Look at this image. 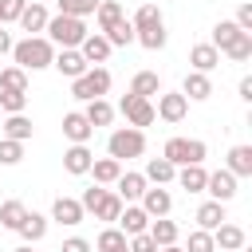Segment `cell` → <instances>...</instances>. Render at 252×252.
<instances>
[{
  "label": "cell",
  "instance_id": "6da1fadb",
  "mask_svg": "<svg viewBox=\"0 0 252 252\" xmlns=\"http://www.w3.org/2000/svg\"><path fill=\"white\" fill-rule=\"evenodd\" d=\"M12 59H16L20 71H43V67H51L55 47H51L43 35H28V39L12 43Z\"/></svg>",
  "mask_w": 252,
  "mask_h": 252
},
{
  "label": "cell",
  "instance_id": "7a4b0ae2",
  "mask_svg": "<svg viewBox=\"0 0 252 252\" xmlns=\"http://www.w3.org/2000/svg\"><path fill=\"white\" fill-rule=\"evenodd\" d=\"M43 32H47V43H51V47L59 43L63 51H67V47H79V43L91 35V32H87V24H83V20H75V16H51Z\"/></svg>",
  "mask_w": 252,
  "mask_h": 252
},
{
  "label": "cell",
  "instance_id": "3957f363",
  "mask_svg": "<svg viewBox=\"0 0 252 252\" xmlns=\"http://www.w3.org/2000/svg\"><path fill=\"white\" fill-rule=\"evenodd\" d=\"M205 142L201 138H169L165 146H161V158L169 161V165H201L205 161Z\"/></svg>",
  "mask_w": 252,
  "mask_h": 252
},
{
  "label": "cell",
  "instance_id": "277c9868",
  "mask_svg": "<svg viewBox=\"0 0 252 252\" xmlns=\"http://www.w3.org/2000/svg\"><path fill=\"white\" fill-rule=\"evenodd\" d=\"M106 150H110V158H114V161L142 158V154H146V134H142V130H134V126H122V130H114V134H110Z\"/></svg>",
  "mask_w": 252,
  "mask_h": 252
},
{
  "label": "cell",
  "instance_id": "5b68a950",
  "mask_svg": "<svg viewBox=\"0 0 252 252\" xmlns=\"http://www.w3.org/2000/svg\"><path fill=\"white\" fill-rule=\"evenodd\" d=\"M106 91H110V71H106V67H91L87 75L71 79V94H75L79 102H94V98H102Z\"/></svg>",
  "mask_w": 252,
  "mask_h": 252
},
{
  "label": "cell",
  "instance_id": "8992f818",
  "mask_svg": "<svg viewBox=\"0 0 252 252\" xmlns=\"http://www.w3.org/2000/svg\"><path fill=\"white\" fill-rule=\"evenodd\" d=\"M118 110L126 114V122L134 126V130H142V126H150L158 114H154V102L150 98H138V94H122V102H118Z\"/></svg>",
  "mask_w": 252,
  "mask_h": 252
},
{
  "label": "cell",
  "instance_id": "52a82bcc",
  "mask_svg": "<svg viewBox=\"0 0 252 252\" xmlns=\"http://www.w3.org/2000/svg\"><path fill=\"white\" fill-rule=\"evenodd\" d=\"M185 110H189V98H185L181 91H161V94H158V106H154L158 118H165V122H181Z\"/></svg>",
  "mask_w": 252,
  "mask_h": 252
},
{
  "label": "cell",
  "instance_id": "ba28073f",
  "mask_svg": "<svg viewBox=\"0 0 252 252\" xmlns=\"http://www.w3.org/2000/svg\"><path fill=\"white\" fill-rule=\"evenodd\" d=\"M51 67H55L59 75H67V79H79V75H87V71H91V63L79 55V47H67V51H59V55L51 59Z\"/></svg>",
  "mask_w": 252,
  "mask_h": 252
},
{
  "label": "cell",
  "instance_id": "9c48e42d",
  "mask_svg": "<svg viewBox=\"0 0 252 252\" xmlns=\"http://www.w3.org/2000/svg\"><path fill=\"white\" fill-rule=\"evenodd\" d=\"M205 193L213 197V201H232L236 197V177L228 173V169H217V173H209V181H205Z\"/></svg>",
  "mask_w": 252,
  "mask_h": 252
},
{
  "label": "cell",
  "instance_id": "30bf717a",
  "mask_svg": "<svg viewBox=\"0 0 252 252\" xmlns=\"http://www.w3.org/2000/svg\"><path fill=\"white\" fill-rule=\"evenodd\" d=\"M150 228V217L142 213V205H122V213H118V232L122 236H138V232H146Z\"/></svg>",
  "mask_w": 252,
  "mask_h": 252
},
{
  "label": "cell",
  "instance_id": "8fae6325",
  "mask_svg": "<svg viewBox=\"0 0 252 252\" xmlns=\"http://www.w3.org/2000/svg\"><path fill=\"white\" fill-rule=\"evenodd\" d=\"M63 134L71 138V146H87L91 142V122L83 118V110H71V114H63Z\"/></svg>",
  "mask_w": 252,
  "mask_h": 252
},
{
  "label": "cell",
  "instance_id": "7c38bea8",
  "mask_svg": "<svg viewBox=\"0 0 252 252\" xmlns=\"http://www.w3.org/2000/svg\"><path fill=\"white\" fill-rule=\"evenodd\" d=\"M169 209H173L169 189H161V185H158V189H146V193H142V213H146L150 220H154V217H165Z\"/></svg>",
  "mask_w": 252,
  "mask_h": 252
},
{
  "label": "cell",
  "instance_id": "4fadbf2b",
  "mask_svg": "<svg viewBox=\"0 0 252 252\" xmlns=\"http://www.w3.org/2000/svg\"><path fill=\"white\" fill-rule=\"evenodd\" d=\"M244 228L240 224H220V228H213V244H217V252H240L244 248Z\"/></svg>",
  "mask_w": 252,
  "mask_h": 252
},
{
  "label": "cell",
  "instance_id": "5bb4252c",
  "mask_svg": "<svg viewBox=\"0 0 252 252\" xmlns=\"http://www.w3.org/2000/svg\"><path fill=\"white\" fill-rule=\"evenodd\" d=\"M83 205L75 201V197H55V205H51V220H59V224H83Z\"/></svg>",
  "mask_w": 252,
  "mask_h": 252
},
{
  "label": "cell",
  "instance_id": "9a60e30c",
  "mask_svg": "<svg viewBox=\"0 0 252 252\" xmlns=\"http://www.w3.org/2000/svg\"><path fill=\"white\" fill-rule=\"evenodd\" d=\"M173 181H177L185 193H205V181H209V173H205V165H181Z\"/></svg>",
  "mask_w": 252,
  "mask_h": 252
},
{
  "label": "cell",
  "instance_id": "2e32d148",
  "mask_svg": "<svg viewBox=\"0 0 252 252\" xmlns=\"http://www.w3.org/2000/svg\"><path fill=\"white\" fill-rule=\"evenodd\" d=\"M146 236H150L158 248H169V244H177V224H173V220H165V217H154V220H150V228H146Z\"/></svg>",
  "mask_w": 252,
  "mask_h": 252
},
{
  "label": "cell",
  "instance_id": "e0dca14e",
  "mask_svg": "<svg viewBox=\"0 0 252 252\" xmlns=\"http://www.w3.org/2000/svg\"><path fill=\"white\" fill-rule=\"evenodd\" d=\"M47 20H51V16H47V8H43V4H28V8L20 12V20H16V24H20L28 35H35V32H43V28H47Z\"/></svg>",
  "mask_w": 252,
  "mask_h": 252
},
{
  "label": "cell",
  "instance_id": "ac0fdd59",
  "mask_svg": "<svg viewBox=\"0 0 252 252\" xmlns=\"http://www.w3.org/2000/svg\"><path fill=\"white\" fill-rule=\"evenodd\" d=\"M189 63H193V71H201V75H209L217 63H220V51L213 47V43H197L193 51H189Z\"/></svg>",
  "mask_w": 252,
  "mask_h": 252
},
{
  "label": "cell",
  "instance_id": "d6986e66",
  "mask_svg": "<svg viewBox=\"0 0 252 252\" xmlns=\"http://www.w3.org/2000/svg\"><path fill=\"white\" fill-rule=\"evenodd\" d=\"M181 94H185V98H193V102H205V98L213 94V83H209V75H201V71H189V75H185V87H181Z\"/></svg>",
  "mask_w": 252,
  "mask_h": 252
},
{
  "label": "cell",
  "instance_id": "ffe728a7",
  "mask_svg": "<svg viewBox=\"0 0 252 252\" xmlns=\"http://www.w3.org/2000/svg\"><path fill=\"white\" fill-rule=\"evenodd\" d=\"M0 130H4L8 142H28V138H32V118H28V114H8V118L0 122Z\"/></svg>",
  "mask_w": 252,
  "mask_h": 252
},
{
  "label": "cell",
  "instance_id": "44dd1931",
  "mask_svg": "<svg viewBox=\"0 0 252 252\" xmlns=\"http://www.w3.org/2000/svg\"><path fill=\"white\" fill-rule=\"evenodd\" d=\"M91 161H94V154H91L87 146H71V150L63 154V169L75 173V177H79V173H91Z\"/></svg>",
  "mask_w": 252,
  "mask_h": 252
},
{
  "label": "cell",
  "instance_id": "7402d4cb",
  "mask_svg": "<svg viewBox=\"0 0 252 252\" xmlns=\"http://www.w3.org/2000/svg\"><path fill=\"white\" fill-rule=\"evenodd\" d=\"M224 169H228L232 177H252V146H232Z\"/></svg>",
  "mask_w": 252,
  "mask_h": 252
},
{
  "label": "cell",
  "instance_id": "603a6c76",
  "mask_svg": "<svg viewBox=\"0 0 252 252\" xmlns=\"http://www.w3.org/2000/svg\"><path fill=\"white\" fill-rule=\"evenodd\" d=\"M122 205H126V201H122L118 193H110V189H102V197L94 201V209H91V213H94V220H118V213H122Z\"/></svg>",
  "mask_w": 252,
  "mask_h": 252
},
{
  "label": "cell",
  "instance_id": "cb8c5ba5",
  "mask_svg": "<svg viewBox=\"0 0 252 252\" xmlns=\"http://www.w3.org/2000/svg\"><path fill=\"white\" fill-rule=\"evenodd\" d=\"M79 55H83L87 63H102V59L110 55V43H106V35H98V32H94V35H87V39L79 43Z\"/></svg>",
  "mask_w": 252,
  "mask_h": 252
},
{
  "label": "cell",
  "instance_id": "d4e9b609",
  "mask_svg": "<svg viewBox=\"0 0 252 252\" xmlns=\"http://www.w3.org/2000/svg\"><path fill=\"white\" fill-rule=\"evenodd\" d=\"M91 173H94V185H114V181L122 177V161L98 158V161H91Z\"/></svg>",
  "mask_w": 252,
  "mask_h": 252
},
{
  "label": "cell",
  "instance_id": "484cf974",
  "mask_svg": "<svg viewBox=\"0 0 252 252\" xmlns=\"http://www.w3.org/2000/svg\"><path fill=\"white\" fill-rule=\"evenodd\" d=\"M114 185H118V197H122V201H138V197L150 189V181H146L142 173H122Z\"/></svg>",
  "mask_w": 252,
  "mask_h": 252
},
{
  "label": "cell",
  "instance_id": "4316f807",
  "mask_svg": "<svg viewBox=\"0 0 252 252\" xmlns=\"http://www.w3.org/2000/svg\"><path fill=\"white\" fill-rule=\"evenodd\" d=\"M220 224H224V205H220V201H205V205L197 209V228L213 232V228H220Z\"/></svg>",
  "mask_w": 252,
  "mask_h": 252
},
{
  "label": "cell",
  "instance_id": "83f0119b",
  "mask_svg": "<svg viewBox=\"0 0 252 252\" xmlns=\"http://www.w3.org/2000/svg\"><path fill=\"white\" fill-rule=\"evenodd\" d=\"M83 118L91 122V130H94V126H110V118H114V106H110L106 98H94V102H87Z\"/></svg>",
  "mask_w": 252,
  "mask_h": 252
},
{
  "label": "cell",
  "instance_id": "f1b7e54d",
  "mask_svg": "<svg viewBox=\"0 0 252 252\" xmlns=\"http://www.w3.org/2000/svg\"><path fill=\"white\" fill-rule=\"evenodd\" d=\"M146 181H154V185H165V181H173L177 177V165H169L165 158H150V165H146V173H142Z\"/></svg>",
  "mask_w": 252,
  "mask_h": 252
},
{
  "label": "cell",
  "instance_id": "f546056e",
  "mask_svg": "<svg viewBox=\"0 0 252 252\" xmlns=\"http://www.w3.org/2000/svg\"><path fill=\"white\" fill-rule=\"evenodd\" d=\"M130 94H138V98L161 94V83H158V75H154V71H138V75H134V83H130Z\"/></svg>",
  "mask_w": 252,
  "mask_h": 252
},
{
  "label": "cell",
  "instance_id": "4dcf8cb0",
  "mask_svg": "<svg viewBox=\"0 0 252 252\" xmlns=\"http://www.w3.org/2000/svg\"><path fill=\"white\" fill-rule=\"evenodd\" d=\"M16 232H20L28 244H35V240H43V232H47V217H39V213H28V217H24V224H20Z\"/></svg>",
  "mask_w": 252,
  "mask_h": 252
},
{
  "label": "cell",
  "instance_id": "1f68e13d",
  "mask_svg": "<svg viewBox=\"0 0 252 252\" xmlns=\"http://www.w3.org/2000/svg\"><path fill=\"white\" fill-rule=\"evenodd\" d=\"M94 16H98V35H102V32H110V28H114V24L122 20V8H118L114 0H98Z\"/></svg>",
  "mask_w": 252,
  "mask_h": 252
},
{
  "label": "cell",
  "instance_id": "d6a6232c",
  "mask_svg": "<svg viewBox=\"0 0 252 252\" xmlns=\"http://www.w3.org/2000/svg\"><path fill=\"white\" fill-rule=\"evenodd\" d=\"M236 35H240V28H236V24H232V20H220V24H217V28H213V39H209V43H213V47H217V51H228V47H232V39H236Z\"/></svg>",
  "mask_w": 252,
  "mask_h": 252
},
{
  "label": "cell",
  "instance_id": "836d02e7",
  "mask_svg": "<svg viewBox=\"0 0 252 252\" xmlns=\"http://www.w3.org/2000/svg\"><path fill=\"white\" fill-rule=\"evenodd\" d=\"M55 4H59V16H75V20L94 16V8H98V0H55Z\"/></svg>",
  "mask_w": 252,
  "mask_h": 252
},
{
  "label": "cell",
  "instance_id": "e575fe53",
  "mask_svg": "<svg viewBox=\"0 0 252 252\" xmlns=\"http://www.w3.org/2000/svg\"><path fill=\"white\" fill-rule=\"evenodd\" d=\"M134 32H146V28H158L161 24V12H158V4H142L138 12H134Z\"/></svg>",
  "mask_w": 252,
  "mask_h": 252
},
{
  "label": "cell",
  "instance_id": "d590c367",
  "mask_svg": "<svg viewBox=\"0 0 252 252\" xmlns=\"http://www.w3.org/2000/svg\"><path fill=\"white\" fill-rule=\"evenodd\" d=\"M102 35H106L110 47H126V43H134V24H130V20H118V24H114L110 32H102Z\"/></svg>",
  "mask_w": 252,
  "mask_h": 252
},
{
  "label": "cell",
  "instance_id": "8d00e7d4",
  "mask_svg": "<svg viewBox=\"0 0 252 252\" xmlns=\"http://www.w3.org/2000/svg\"><path fill=\"white\" fill-rule=\"evenodd\" d=\"M134 39H138L146 51H161V47H165V24H158V28H146V32H134Z\"/></svg>",
  "mask_w": 252,
  "mask_h": 252
},
{
  "label": "cell",
  "instance_id": "74e56055",
  "mask_svg": "<svg viewBox=\"0 0 252 252\" xmlns=\"http://www.w3.org/2000/svg\"><path fill=\"white\" fill-rule=\"evenodd\" d=\"M24 217H28V209H24L20 201H4V205H0V224H4V228H20Z\"/></svg>",
  "mask_w": 252,
  "mask_h": 252
},
{
  "label": "cell",
  "instance_id": "f35d334b",
  "mask_svg": "<svg viewBox=\"0 0 252 252\" xmlns=\"http://www.w3.org/2000/svg\"><path fill=\"white\" fill-rule=\"evenodd\" d=\"M98 252H130V244L118 228H102L98 232Z\"/></svg>",
  "mask_w": 252,
  "mask_h": 252
},
{
  "label": "cell",
  "instance_id": "ab89813d",
  "mask_svg": "<svg viewBox=\"0 0 252 252\" xmlns=\"http://www.w3.org/2000/svg\"><path fill=\"white\" fill-rule=\"evenodd\" d=\"M0 91H28V71L4 67V71H0Z\"/></svg>",
  "mask_w": 252,
  "mask_h": 252
},
{
  "label": "cell",
  "instance_id": "60d3db41",
  "mask_svg": "<svg viewBox=\"0 0 252 252\" xmlns=\"http://www.w3.org/2000/svg\"><path fill=\"white\" fill-rule=\"evenodd\" d=\"M28 106V91H0V110L4 114H24Z\"/></svg>",
  "mask_w": 252,
  "mask_h": 252
},
{
  "label": "cell",
  "instance_id": "b9f144b4",
  "mask_svg": "<svg viewBox=\"0 0 252 252\" xmlns=\"http://www.w3.org/2000/svg\"><path fill=\"white\" fill-rule=\"evenodd\" d=\"M224 55H228L232 63H244V59H252V35H248V32H240V35L232 39V47H228Z\"/></svg>",
  "mask_w": 252,
  "mask_h": 252
},
{
  "label": "cell",
  "instance_id": "7bdbcfd3",
  "mask_svg": "<svg viewBox=\"0 0 252 252\" xmlns=\"http://www.w3.org/2000/svg\"><path fill=\"white\" fill-rule=\"evenodd\" d=\"M185 252H217V244H213V232H205V228H193V232H189V244H185Z\"/></svg>",
  "mask_w": 252,
  "mask_h": 252
},
{
  "label": "cell",
  "instance_id": "ee69618b",
  "mask_svg": "<svg viewBox=\"0 0 252 252\" xmlns=\"http://www.w3.org/2000/svg\"><path fill=\"white\" fill-rule=\"evenodd\" d=\"M24 158V142H8V138H0V165H16Z\"/></svg>",
  "mask_w": 252,
  "mask_h": 252
},
{
  "label": "cell",
  "instance_id": "f6af8a7d",
  "mask_svg": "<svg viewBox=\"0 0 252 252\" xmlns=\"http://www.w3.org/2000/svg\"><path fill=\"white\" fill-rule=\"evenodd\" d=\"M24 8H28V0H0V24H16Z\"/></svg>",
  "mask_w": 252,
  "mask_h": 252
},
{
  "label": "cell",
  "instance_id": "bcb514c9",
  "mask_svg": "<svg viewBox=\"0 0 252 252\" xmlns=\"http://www.w3.org/2000/svg\"><path fill=\"white\" fill-rule=\"evenodd\" d=\"M126 244H130V252H158V244H154L146 232H138V236H126Z\"/></svg>",
  "mask_w": 252,
  "mask_h": 252
},
{
  "label": "cell",
  "instance_id": "7dc6e473",
  "mask_svg": "<svg viewBox=\"0 0 252 252\" xmlns=\"http://www.w3.org/2000/svg\"><path fill=\"white\" fill-rule=\"evenodd\" d=\"M232 24H236L240 32H248V35H252V4H240V8H236V20H232Z\"/></svg>",
  "mask_w": 252,
  "mask_h": 252
},
{
  "label": "cell",
  "instance_id": "c3c4849f",
  "mask_svg": "<svg viewBox=\"0 0 252 252\" xmlns=\"http://www.w3.org/2000/svg\"><path fill=\"white\" fill-rule=\"evenodd\" d=\"M59 252H91V244L83 240V236H71V240H63V248Z\"/></svg>",
  "mask_w": 252,
  "mask_h": 252
},
{
  "label": "cell",
  "instance_id": "681fc988",
  "mask_svg": "<svg viewBox=\"0 0 252 252\" xmlns=\"http://www.w3.org/2000/svg\"><path fill=\"white\" fill-rule=\"evenodd\" d=\"M240 98H244V102H252V79H248V75L240 79Z\"/></svg>",
  "mask_w": 252,
  "mask_h": 252
},
{
  "label": "cell",
  "instance_id": "f907efd6",
  "mask_svg": "<svg viewBox=\"0 0 252 252\" xmlns=\"http://www.w3.org/2000/svg\"><path fill=\"white\" fill-rule=\"evenodd\" d=\"M8 51H12V35H8L4 24H0V55H8Z\"/></svg>",
  "mask_w": 252,
  "mask_h": 252
},
{
  "label": "cell",
  "instance_id": "816d5d0a",
  "mask_svg": "<svg viewBox=\"0 0 252 252\" xmlns=\"http://www.w3.org/2000/svg\"><path fill=\"white\" fill-rule=\"evenodd\" d=\"M158 252H185V248H177V244H169V248H158Z\"/></svg>",
  "mask_w": 252,
  "mask_h": 252
},
{
  "label": "cell",
  "instance_id": "f5cc1de1",
  "mask_svg": "<svg viewBox=\"0 0 252 252\" xmlns=\"http://www.w3.org/2000/svg\"><path fill=\"white\" fill-rule=\"evenodd\" d=\"M16 252H35V248H32V244H24V248H16Z\"/></svg>",
  "mask_w": 252,
  "mask_h": 252
}]
</instances>
